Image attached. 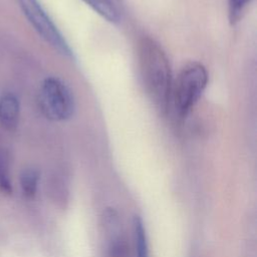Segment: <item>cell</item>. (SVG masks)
Wrapping results in <instances>:
<instances>
[{
    "instance_id": "8",
    "label": "cell",
    "mask_w": 257,
    "mask_h": 257,
    "mask_svg": "<svg viewBox=\"0 0 257 257\" xmlns=\"http://www.w3.org/2000/svg\"><path fill=\"white\" fill-rule=\"evenodd\" d=\"M39 172L33 168H27L20 174V186L23 194L27 198H32L37 190Z\"/></svg>"
},
{
    "instance_id": "3",
    "label": "cell",
    "mask_w": 257,
    "mask_h": 257,
    "mask_svg": "<svg viewBox=\"0 0 257 257\" xmlns=\"http://www.w3.org/2000/svg\"><path fill=\"white\" fill-rule=\"evenodd\" d=\"M38 105L42 114L53 121L69 119L75 110L70 88L58 77H46L39 88Z\"/></svg>"
},
{
    "instance_id": "4",
    "label": "cell",
    "mask_w": 257,
    "mask_h": 257,
    "mask_svg": "<svg viewBox=\"0 0 257 257\" xmlns=\"http://www.w3.org/2000/svg\"><path fill=\"white\" fill-rule=\"evenodd\" d=\"M22 13L38 35L57 53L72 57V50L38 0H17Z\"/></svg>"
},
{
    "instance_id": "7",
    "label": "cell",
    "mask_w": 257,
    "mask_h": 257,
    "mask_svg": "<svg viewBox=\"0 0 257 257\" xmlns=\"http://www.w3.org/2000/svg\"><path fill=\"white\" fill-rule=\"evenodd\" d=\"M134 235L137 257H150L146 229L142 218L139 216L134 219Z\"/></svg>"
},
{
    "instance_id": "2",
    "label": "cell",
    "mask_w": 257,
    "mask_h": 257,
    "mask_svg": "<svg viewBox=\"0 0 257 257\" xmlns=\"http://www.w3.org/2000/svg\"><path fill=\"white\" fill-rule=\"evenodd\" d=\"M208 72L200 62H190L179 72L172 85L171 102L179 117H186L205 90Z\"/></svg>"
},
{
    "instance_id": "11",
    "label": "cell",
    "mask_w": 257,
    "mask_h": 257,
    "mask_svg": "<svg viewBox=\"0 0 257 257\" xmlns=\"http://www.w3.org/2000/svg\"><path fill=\"white\" fill-rule=\"evenodd\" d=\"M107 250L109 257H126L127 245L124 238L120 235L112 237L109 240Z\"/></svg>"
},
{
    "instance_id": "1",
    "label": "cell",
    "mask_w": 257,
    "mask_h": 257,
    "mask_svg": "<svg viewBox=\"0 0 257 257\" xmlns=\"http://www.w3.org/2000/svg\"><path fill=\"white\" fill-rule=\"evenodd\" d=\"M138 58L145 90L155 107L165 114L171 103L173 85L168 56L154 38L144 36L138 44Z\"/></svg>"
},
{
    "instance_id": "5",
    "label": "cell",
    "mask_w": 257,
    "mask_h": 257,
    "mask_svg": "<svg viewBox=\"0 0 257 257\" xmlns=\"http://www.w3.org/2000/svg\"><path fill=\"white\" fill-rule=\"evenodd\" d=\"M20 117V103L12 92H6L0 97V125L7 132L17 128Z\"/></svg>"
},
{
    "instance_id": "9",
    "label": "cell",
    "mask_w": 257,
    "mask_h": 257,
    "mask_svg": "<svg viewBox=\"0 0 257 257\" xmlns=\"http://www.w3.org/2000/svg\"><path fill=\"white\" fill-rule=\"evenodd\" d=\"M0 190L8 195L12 193V184L9 176L8 156L2 149H0Z\"/></svg>"
},
{
    "instance_id": "6",
    "label": "cell",
    "mask_w": 257,
    "mask_h": 257,
    "mask_svg": "<svg viewBox=\"0 0 257 257\" xmlns=\"http://www.w3.org/2000/svg\"><path fill=\"white\" fill-rule=\"evenodd\" d=\"M99 16L111 23H117L122 16L118 0H82Z\"/></svg>"
},
{
    "instance_id": "10",
    "label": "cell",
    "mask_w": 257,
    "mask_h": 257,
    "mask_svg": "<svg viewBox=\"0 0 257 257\" xmlns=\"http://www.w3.org/2000/svg\"><path fill=\"white\" fill-rule=\"evenodd\" d=\"M252 0H228V17L231 24L239 21L242 13Z\"/></svg>"
}]
</instances>
